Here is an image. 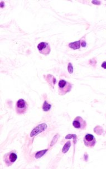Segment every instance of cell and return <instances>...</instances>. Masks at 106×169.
<instances>
[{
  "label": "cell",
  "instance_id": "6da1fadb",
  "mask_svg": "<svg viewBox=\"0 0 106 169\" xmlns=\"http://www.w3.org/2000/svg\"><path fill=\"white\" fill-rule=\"evenodd\" d=\"M72 85L68 81L62 79L58 83V92L60 95H65L71 91Z\"/></svg>",
  "mask_w": 106,
  "mask_h": 169
},
{
  "label": "cell",
  "instance_id": "7a4b0ae2",
  "mask_svg": "<svg viewBox=\"0 0 106 169\" xmlns=\"http://www.w3.org/2000/svg\"><path fill=\"white\" fill-rule=\"evenodd\" d=\"M17 159V155L15 150L11 151L6 153L3 156V161L7 166H11Z\"/></svg>",
  "mask_w": 106,
  "mask_h": 169
},
{
  "label": "cell",
  "instance_id": "3957f363",
  "mask_svg": "<svg viewBox=\"0 0 106 169\" xmlns=\"http://www.w3.org/2000/svg\"><path fill=\"white\" fill-rule=\"evenodd\" d=\"M28 105L26 100L23 99L19 100L16 104L15 109L16 113L19 115H23L27 112Z\"/></svg>",
  "mask_w": 106,
  "mask_h": 169
},
{
  "label": "cell",
  "instance_id": "277c9868",
  "mask_svg": "<svg viewBox=\"0 0 106 169\" xmlns=\"http://www.w3.org/2000/svg\"><path fill=\"white\" fill-rule=\"evenodd\" d=\"M73 126L75 129L83 130H85L86 128L87 123L85 120L81 118V117L78 116L74 119L73 122Z\"/></svg>",
  "mask_w": 106,
  "mask_h": 169
},
{
  "label": "cell",
  "instance_id": "5b68a950",
  "mask_svg": "<svg viewBox=\"0 0 106 169\" xmlns=\"http://www.w3.org/2000/svg\"><path fill=\"white\" fill-rule=\"evenodd\" d=\"M38 49L39 53L44 55H49L51 51L49 44L45 42H41L38 44Z\"/></svg>",
  "mask_w": 106,
  "mask_h": 169
},
{
  "label": "cell",
  "instance_id": "8992f818",
  "mask_svg": "<svg viewBox=\"0 0 106 169\" xmlns=\"http://www.w3.org/2000/svg\"><path fill=\"white\" fill-rule=\"evenodd\" d=\"M84 145L88 147H93L96 144V140L93 135L88 133L83 138Z\"/></svg>",
  "mask_w": 106,
  "mask_h": 169
},
{
  "label": "cell",
  "instance_id": "52a82bcc",
  "mask_svg": "<svg viewBox=\"0 0 106 169\" xmlns=\"http://www.w3.org/2000/svg\"><path fill=\"white\" fill-rule=\"evenodd\" d=\"M81 45V41H78L74 43H72L69 44V47L73 49H78L80 48V46Z\"/></svg>",
  "mask_w": 106,
  "mask_h": 169
},
{
  "label": "cell",
  "instance_id": "ba28073f",
  "mask_svg": "<svg viewBox=\"0 0 106 169\" xmlns=\"http://www.w3.org/2000/svg\"><path fill=\"white\" fill-rule=\"evenodd\" d=\"M51 107V106L50 105V104L48 103L47 102V101H45L44 102V104H43V110L44 111H49L50 110Z\"/></svg>",
  "mask_w": 106,
  "mask_h": 169
},
{
  "label": "cell",
  "instance_id": "9c48e42d",
  "mask_svg": "<svg viewBox=\"0 0 106 169\" xmlns=\"http://www.w3.org/2000/svg\"><path fill=\"white\" fill-rule=\"evenodd\" d=\"M47 151V150H46L41 151L39 152H38V153L36 154V155H35V157H36V158H37V159H38V158H40V157H41L43 155H44V154L45 153L46 151Z\"/></svg>",
  "mask_w": 106,
  "mask_h": 169
},
{
  "label": "cell",
  "instance_id": "30bf717a",
  "mask_svg": "<svg viewBox=\"0 0 106 169\" xmlns=\"http://www.w3.org/2000/svg\"><path fill=\"white\" fill-rule=\"evenodd\" d=\"M102 67L104 69H106V62H104L102 64Z\"/></svg>",
  "mask_w": 106,
  "mask_h": 169
}]
</instances>
